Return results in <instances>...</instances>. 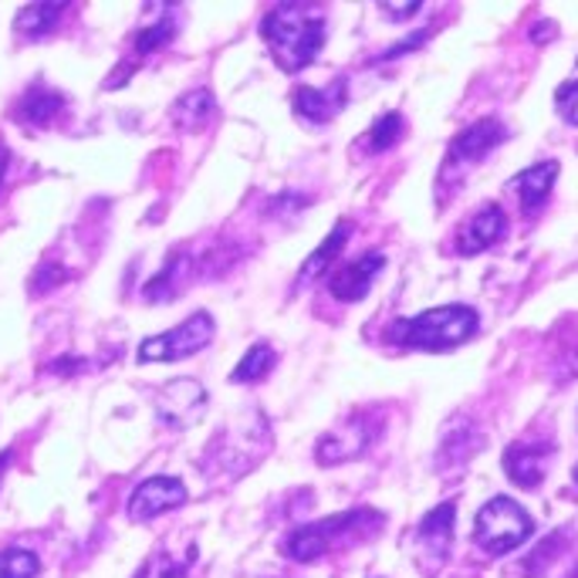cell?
<instances>
[{"instance_id":"34","label":"cell","mask_w":578,"mask_h":578,"mask_svg":"<svg viewBox=\"0 0 578 578\" xmlns=\"http://www.w3.org/2000/svg\"><path fill=\"white\" fill-rule=\"evenodd\" d=\"M571 477H575V484H578V464H575V471H571Z\"/></svg>"},{"instance_id":"14","label":"cell","mask_w":578,"mask_h":578,"mask_svg":"<svg viewBox=\"0 0 578 578\" xmlns=\"http://www.w3.org/2000/svg\"><path fill=\"white\" fill-rule=\"evenodd\" d=\"M555 179H558V163H555V159H548V163L528 166L525 173L514 176L507 186L514 189V197H518L522 210H525L528 217H535V214H538V210L548 204Z\"/></svg>"},{"instance_id":"8","label":"cell","mask_w":578,"mask_h":578,"mask_svg":"<svg viewBox=\"0 0 578 578\" xmlns=\"http://www.w3.org/2000/svg\"><path fill=\"white\" fill-rule=\"evenodd\" d=\"M207 410V390L197 379H173L156 393V416L173 426V430H186L193 426Z\"/></svg>"},{"instance_id":"23","label":"cell","mask_w":578,"mask_h":578,"mask_svg":"<svg viewBox=\"0 0 578 578\" xmlns=\"http://www.w3.org/2000/svg\"><path fill=\"white\" fill-rule=\"evenodd\" d=\"M403 128H406V122H403L400 112H382V115L369 125V133H365L362 140H365V146H369L372 153H382V149H393V146L403 140Z\"/></svg>"},{"instance_id":"1","label":"cell","mask_w":578,"mask_h":578,"mask_svg":"<svg viewBox=\"0 0 578 578\" xmlns=\"http://www.w3.org/2000/svg\"><path fill=\"white\" fill-rule=\"evenodd\" d=\"M261 38L268 41L281 72L295 75L318 58L321 44L329 38V24L318 11L301 4H278L261 21Z\"/></svg>"},{"instance_id":"26","label":"cell","mask_w":578,"mask_h":578,"mask_svg":"<svg viewBox=\"0 0 578 578\" xmlns=\"http://www.w3.org/2000/svg\"><path fill=\"white\" fill-rule=\"evenodd\" d=\"M136 578H186V561H176L173 555L156 551V555L136 571Z\"/></svg>"},{"instance_id":"17","label":"cell","mask_w":578,"mask_h":578,"mask_svg":"<svg viewBox=\"0 0 578 578\" xmlns=\"http://www.w3.org/2000/svg\"><path fill=\"white\" fill-rule=\"evenodd\" d=\"M64 105H69V99H64L61 92H54L48 85H31L21 95V102L14 105V118L24 122V125L41 128V125H51L64 112Z\"/></svg>"},{"instance_id":"31","label":"cell","mask_w":578,"mask_h":578,"mask_svg":"<svg viewBox=\"0 0 578 578\" xmlns=\"http://www.w3.org/2000/svg\"><path fill=\"white\" fill-rule=\"evenodd\" d=\"M79 369H85L82 359H58V362H51V372H61V375H72Z\"/></svg>"},{"instance_id":"21","label":"cell","mask_w":578,"mask_h":578,"mask_svg":"<svg viewBox=\"0 0 578 578\" xmlns=\"http://www.w3.org/2000/svg\"><path fill=\"white\" fill-rule=\"evenodd\" d=\"M186 271H189V257H186V254H173L169 265L143 288V295H146L149 301H166V298H173V295L183 288V281L189 278Z\"/></svg>"},{"instance_id":"9","label":"cell","mask_w":578,"mask_h":578,"mask_svg":"<svg viewBox=\"0 0 578 578\" xmlns=\"http://www.w3.org/2000/svg\"><path fill=\"white\" fill-rule=\"evenodd\" d=\"M186 500H189V491H186L183 481H176V477H149V481H143L133 491L125 510H128V518H133V522H153V518H159V514H166V510L183 507Z\"/></svg>"},{"instance_id":"19","label":"cell","mask_w":578,"mask_h":578,"mask_svg":"<svg viewBox=\"0 0 578 578\" xmlns=\"http://www.w3.org/2000/svg\"><path fill=\"white\" fill-rule=\"evenodd\" d=\"M349 237H352V220H339L336 224V230L318 244V250L308 257L305 261V268H301V275H298V281L301 285H308V281H314L318 275H326V268L336 261V257L342 254V247L349 244Z\"/></svg>"},{"instance_id":"4","label":"cell","mask_w":578,"mask_h":578,"mask_svg":"<svg viewBox=\"0 0 578 578\" xmlns=\"http://www.w3.org/2000/svg\"><path fill=\"white\" fill-rule=\"evenodd\" d=\"M531 535H535V518L510 497H491L474 518V541L494 558L522 548Z\"/></svg>"},{"instance_id":"15","label":"cell","mask_w":578,"mask_h":578,"mask_svg":"<svg viewBox=\"0 0 578 578\" xmlns=\"http://www.w3.org/2000/svg\"><path fill=\"white\" fill-rule=\"evenodd\" d=\"M291 102H295V112L301 118H308V122H332L345 109V102H349V85H345V79L332 82L329 89L301 85Z\"/></svg>"},{"instance_id":"3","label":"cell","mask_w":578,"mask_h":578,"mask_svg":"<svg viewBox=\"0 0 578 578\" xmlns=\"http://www.w3.org/2000/svg\"><path fill=\"white\" fill-rule=\"evenodd\" d=\"M382 528V514L379 510H345V514H332V518L321 522H308L301 528H295L285 545L281 555L291 561H318L326 558L332 548L349 545L352 538H369L372 531Z\"/></svg>"},{"instance_id":"24","label":"cell","mask_w":578,"mask_h":578,"mask_svg":"<svg viewBox=\"0 0 578 578\" xmlns=\"http://www.w3.org/2000/svg\"><path fill=\"white\" fill-rule=\"evenodd\" d=\"M41 561L28 548H8L0 551V578H38Z\"/></svg>"},{"instance_id":"20","label":"cell","mask_w":578,"mask_h":578,"mask_svg":"<svg viewBox=\"0 0 578 578\" xmlns=\"http://www.w3.org/2000/svg\"><path fill=\"white\" fill-rule=\"evenodd\" d=\"M69 11L64 0H44V4H28L24 11H18L14 18V31L21 38H44L54 31V24L61 21V14Z\"/></svg>"},{"instance_id":"33","label":"cell","mask_w":578,"mask_h":578,"mask_svg":"<svg viewBox=\"0 0 578 578\" xmlns=\"http://www.w3.org/2000/svg\"><path fill=\"white\" fill-rule=\"evenodd\" d=\"M11 457H14V450H4V454H0V477H4V471H8V464H11Z\"/></svg>"},{"instance_id":"32","label":"cell","mask_w":578,"mask_h":578,"mask_svg":"<svg viewBox=\"0 0 578 578\" xmlns=\"http://www.w3.org/2000/svg\"><path fill=\"white\" fill-rule=\"evenodd\" d=\"M8 166H11V149L0 143V183H4V176H8Z\"/></svg>"},{"instance_id":"22","label":"cell","mask_w":578,"mask_h":578,"mask_svg":"<svg viewBox=\"0 0 578 578\" xmlns=\"http://www.w3.org/2000/svg\"><path fill=\"white\" fill-rule=\"evenodd\" d=\"M271 369H275V349L265 345V342H257V345H250L247 355L234 365L230 382H261Z\"/></svg>"},{"instance_id":"18","label":"cell","mask_w":578,"mask_h":578,"mask_svg":"<svg viewBox=\"0 0 578 578\" xmlns=\"http://www.w3.org/2000/svg\"><path fill=\"white\" fill-rule=\"evenodd\" d=\"M217 112V99L210 89H193L186 95L176 99V105L169 109V118L176 128H186V133H193V128H204Z\"/></svg>"},{"instance_id":"6","label":"cell","mask_w":578,"mask_h":578,"mask_svg":"<svg viewBox=\"0 0 578 578\" xmlns=\"http://www.w3.org/2000/svg\"><path fill=\"white\" fill-rule=\"evenodd\" d=\"M379 433H382L379 416H372V413H349L336 430H329L326 436L318 440L314 461L321 467H336V464L355 461V457H362L365 450L375 443Z\"/></svg>"},{"instance_id":"28","label":"cell","mask_w":578,"mask_h":578,"mask_svg":"<svg viewBox=\"0 0 578 578\" xmlns=\"http://www.w3.org/2000/svg\"><path fill=\"white\" fill-rule=\"evenodd\" d=\"M64 281H69V271H64L61 265H41L38 275L31 278V291L44 295V291H51L54 285H64Z\"/></svg>"},{"instance_id":"5","label":"cell","mask_w":578,"mask_h":578,"mask_svg":"<svg viewBox=\"0 0 578 578\" xmlns=\"http://www.w3.org/2000/svg\"><path fill=\"white\" fill-rule=\"evenodd\" d=\"M214 318L207 311H193L186 321H179L176 329L163 332V336H153L140 345L136 359L140 362H179V359H189L204 352L210 342H214Z\"/></svg>"},{"instance_id":"29","label":"cell","mask_w":578,"mask_h":578,"mask_svg":"<svg viewBox=\"0 0 578 578\" xmlns=\"http://www.w3.org/2000/svg\"><path fill=\"white\" fill-rule=\"evenodd\" d=\"M430 31H433V28H420V31H416L413 38H403V41H396V44H393L390 51H382V54H379L375 61H396L400 54H406V51H416L420 44H426Z\"/></svg>"},{"instance_id":"2","label":"cell","mask_w":578,"mask_h":578,"mask_svg":"<svg viewBox=\"0 0 578 578\" xmlns=\"http://www.w3.org/2000/svg\"><path fill=\"white\" fill-rule=\"evenodd\" d=\"M481 318L471 305H440L430 311H420L416 318H400L390 326L385 339L400 349H426V352H443L464 345L467 339L477 336Z\"/></svg>"},{"instance_id":"7","label":"cell","mask_w":578,"mask_h":578,"mask_svg":"<svg viewBox=\"0 0 578 578\" xmlns=\"http://www.w3.org/2000/svg\"><path fill=\"white\" fill-rule=\"evenodd\" d=\"M454 528H457V504L454 500L436 504L420 522L416 538H413V558H416L423 575H436L446 565L450 545H454Z\"/></svg>"},{"instance_id":"13","label":"cell","mask_w":578,"mask_h":578,"mask_svg":"<svg viewBox=\"0 0 578 578\" xmlns=\"http://www.w3.org/2000/svg\"><path fill=\"white\" fill-rule=\"evenodd\" d=\"M382 268H385V257L379 250H369L365 257H359V261H352L332 275V281H329L332 298L336 301H362Z\"/></svg>"},{"instance_id":"10","label":"cell","mask_w":578,"mask_h":578,"mask_svg":"<svg viewBox=\"0 0 578 578\" xmlns=\"http://www.w3.org/2000/svg\"><path fill=\"white\" fill-rule=\"evenodd\" d=\"M507 140V128L500 118H477L474 125H467L464 133L450 143V156L446 166H467V163H481L491 149H497Z\"/></svg>"},{"instance_id":"12","label":"cell","mask_w":578,"mask_h":578,"mask_svg":"<svg viewBox=\"0 0 578 578\" xmlns=\"http://www.w3.org/2000/svg\"><path fill=\"white\" fill-rule=\"evenodd\" d=\"M548 454L551 446L545 443H510L504 450V474L518 487L535 491L548 474Z\"/></svg>"},{"instance_id":"30","label":"cell","mask_w":578,"mask_h":578,"mask_svg":"<svg viewBox=\"0 0 578 578\" xmlns=\"http://www.w3.org/2000/svg\"><path fill=\"white\" fill-rule=\"evenodd\" d=\"M423 4L420 0H390V4H382V14L390 18V21H406L420 11Z\"/></svg>"},{"instance_id":"16","label":"cell","mask_w":578,"mask_h":578,"mask_svg":"<svg viewBox=\"0 0 578 578\" xmlns=\"http://www.w3.org/2000/svg\"><path fill=\"white\" fill-rule=\"evenodd\" d=\"M484 446L481 440V430L467 420V416H457L450 420L443 436H440V467H464L477 450Z\"/></svg>"},{"instance_id":"11","label":"cell","mask_w":578,"mask_h":578,"mask_svg":"<svg viewBox=\"0 0 578 578\" xmlns=\"http://www.w3.org/2000/svg\"><path fill=\"white\" fill-rule=\"evenodd\" d=\"M507 234V214L497 207V204H484L457 234V254L471 257V254H481L487 247H494L500 237Z\"/></svg>"},{"instance_id":"25","label":"cell","mask_w":578,"mask_h":578,"mask_svg":"<svg viewBox=\"0 0 578 578\" xmlns=\"http://www.w3.org/2000/svg\"><path fill=\"white\" fill-rule=\"evenodd\" d=\"M173 34H176V18H173V14H163L156 24H149V28H143V31L136 34V51H140V54H153L156 48L169 44Z\"/></svg>"},{"instance_id":"27","label":"cell","mask_w":578,"mask_h":578,"mask_svg":"<svg viewBox=\"0 0 578 578\" xmlns=\"http://www.w3.org/2000/svg\"><path fill=\"white\" fill-rule=\"evenodd\" d=\"M555 105H558V112H561L565 122L578 125V79H575V82H565V85L555 92Z\"/></svg>"}]
</instances>
